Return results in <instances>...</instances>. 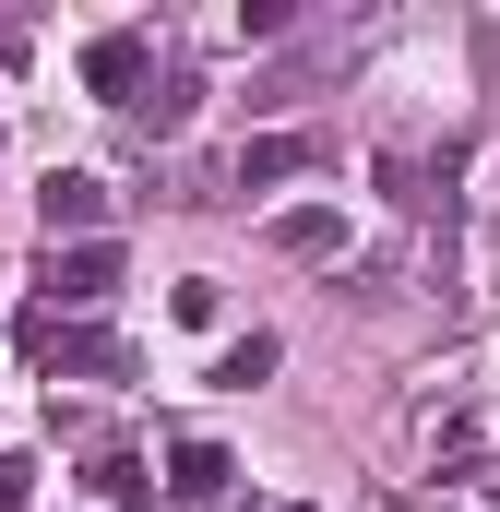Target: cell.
<instances>
[{"mask_svg": "<svg viewBox=\"0 0 500 512\" xmlns=\"http://www.w3.org/2000/svg\"><path fill=\"white\" fill-rule=\"evenodd\" d=\"M24 358H36L48 382H108V370H131L120 334H96V322H48V310H24Z\"/></svg>", "mask_w": 500, "mask_h": 512, "instance_id": "obj_1", "label": "cell"}, {"mask_svg": "<svg viewBox=\"0 0 500 512\" xmlns=\"http://www.w3.org/2000/svg\"><path fill=\"white\" fill-rule=\"evenodd\" d=\"M108 298H120V239H72V251H48V322H60V310L84 322V310H108Z\"/></svg>", "mask_w": 500, "mask_h": 512, "instance_id": "obj_2", "label": "cell"}, {"mask_svg": "<svg viewBox=\"0 0 500 512\" xmlns=\"http://www.w3.org/2000/svg\"><path fill=\"white\" fill-rule=\"evenodd\" d=\"M143 84H155V36H143V24H108V36H84V96L131 108Z\"/></svg>", "mask_w": 500, "mask_h": 512, "instance_id": "obj_3", "label": "cell"}, {"mask_svg": "<svg viewBox=\"0 0 500 512\" xmlns=\"http://www.w3.org/2000/svg\"><path fill=\"white\" fill-rule=\"evenodd\" d=\"M36 215H48V251H72V239H96V227H108V179H96V167H48Z\"/></svg>", "mask_w": 500, "mask_h": 512, "instance_id": "obj_4", "label": "cell"}, {"mask_svg": "<svg viewBox=\"0 0 500 512\" xmlns=\"http://www.w3.org/2000/svg\"><path fill=\"white\" fill-rule=\"evenodd\" d=\"M227 489H239V453L227 441H179L167 453V501H227Z\"/></svg>", "mask_w": 500, "mask_h": 512, "instance_id": "obj_5", "label": "cell"}, {"mask_svg": "<svg viewBox=\"0 0 500 512\" xmlns=\"http://www.w3.org/2000/svg\"><path fill=\"white\" fill-rule=\"evenodd\" d=\"M310 155H322L310 131H262V143H239V167H227V179H239V191H274V179H298Z\"/></svg>", "mask_w": 500, "mask_h": 512, "instance_id": "obj_6", "label": "cell"}, {"mask_svg": "<svg viewBox=\"0 0 500 512\" xmlns=\"http://www.w3.org/2000/svg\"><path fill=\"white\" fill-rule=\"evenodd\" d=\"M274 251L286 262H334L346 251V215H334V203H298V215H274Z\"/></svg>", "mask_w": 500, "mask_h": 512, "instance_id": "obj_7", "label": "cell"}, {"mask_svg": "<svg viewBox=\"0 0 500 512\" xmlns=\"http://www.w3.org/2000/svg\"><path fill=\"white\" fill-rule=\"evenodd\" d=\"M191 108H203V84H191V72H167V84H143V96H131V120H143V131H191Z\"/></svg>", "mask_w": 500, "mask_h": 512, "instance_id": "obj_8", "label": "cell"}, {"mask_svg": "<svg viewBox=\"0 0 500 512\" xmlns=\"http://www.w3.org/2000/svg\"><path fill=\"white\" fill-rule=\"evenodd\" d=\"M274 358H286L274 334H239V346L215 358V393H250V382H274Z\"/></svg>", "mask_w": 500, "mask_h": 512, "instance_id": "obj_9", "label": "cell"}, {"mask_svg": "<svg viewBox=\"0 0 500 512\" xmlns=\"http://www.w3.org/2000/svg\"><path fill=\"white\" fill-rule=\"evenodd\" d=\"M215 310H227V286H215V274H179V286H167V322H191V334H203Z\"/></svg>", "mask_w": 500, "mask_h": 512, "instance_id": "obj_10", "label": "cell"}, {"mask_svg": "<svg viewBox=\"0 0 500 512\" xmlns=\"http://www.w3.org/2000/svg\"><path fill=\"white\" fill-rule=\"evenodd\" d=\"M84 489H96V501H143V465H131V453H96Z\"/></svg>", "mask_w": 500, "mask_h": 512, "instance_id": "obj_11", "label": "cell"}, {"mask_svg": "<svg viewBox=\"0 0 500 512\" xmlns=\"http://www.w3.org/2000/svg\"><path fill=\"white\" fill-rule=\"evenodd\" d=\"M24 489H36V453H0V512H24Z\"/></svg>", "mask_w": 500, "mask_h": 512, "instance_id": "obj_12", "label": "cell"}, {"mask_svg": "<svg viewBox=\"0 0 500 512\" xmlns=\"http://www.w3.org/2000/svg\"><path fill=\"white\" fill-rule=\"evenodd\" d=\"M489 501H500V465H489Z\"/></svg>", "mask_w": 500, "mask_h": 512, "instance_id": "obj_13", "label": "cell"}]
</instances>
